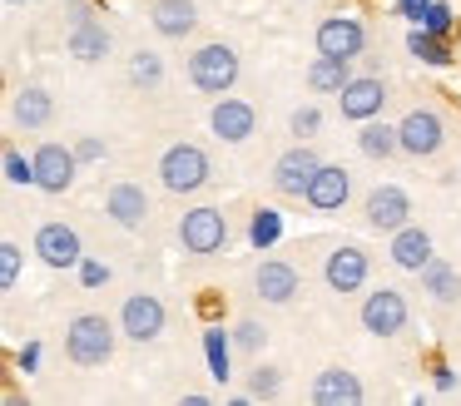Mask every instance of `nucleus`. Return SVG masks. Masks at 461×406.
<instances>
[{
	"instance_id": "nucleus-40",
	"label": "nucleus",
	"mask_w": 461,
	"mask_h": 406,
	"mask_svg": "<svg viewBox=\"0 0 461 406\" xmlns=\"http://www.w3.org/2000/svg\"><path fill=\"white\" fill-rule=\"evenodd\" d=\"M41 356H45V347H41V342L15 347V372H21V376H35V372H41Z\"/></svg>"
},
{
	"instance_id": "nucleus-4",
	"label": "nucleus",
	"mask_w": 461,
	"mask_h": 406,
	"mask_svg": "<svg viewBox=\"0 0 461 406\" xmlns=\"http://www.w3.org/2000/svg\"><path fill=\"white\" fill-rule=\"evenodd\" d=\"M318 277L332 297H357L367 293L372 283V253L357 243V238H318Z\"/></svg>"
},
{
	"instance_id": "nucleus-15",
	"label": "nucleus",
	"mask_w": 461,
	"mask_h": 406,
	"mask_svg": "<svg viewBox=\"0 0 461 406\" xmlns=\"http://www.w3.org/2000/svg\"><path fill=\"white\" fill-rule=\"evenodd\" d=\"M367 20L352 15V10H332V15H322L318 25H312V45H318V55H342V59H357L367 55Z\"/></svg>"
},
{
	"instance_id": "nucleus-10",
	"label": "nucleus",
	"mask_w": 461,
	"mask_h": 406,
	"mask_svg": "<svg viewBox=\"0 0 461 406\" xmlns=\"http://www.w3.org/2000/svg\"><path fill=\"white\" fill-rule=\"evenodd\" d=\"M402 129V158H417V164H427V158H437L441 149H447V114H441L437 104H411L407 114L397 119Z\"/></svg>"
},
{
	"instance_id": "nucleus-33",
	"label": "nucleus",
	"mask_w": 461,
	"mask_h": 406,
	"mask_svg": "<svg viewBox=\"0 0 461 406\" xmlns=\"http://www.w3.org/2000/svg\"><path fill=\"white\" fill-rule=\"evenodd\" d=\"M243 392L253 396V401H273V396H283V372L273 362H249V372H243Z\"/></svg>"
},
{
	"instance_id": "nucleus-39",
	"label": "nucleus",
	"mask_w": 461,
	"mask_h": 406,
	"mask_svg": "<svg viewBox=\"0 0 461 406\" xmlns=\"http://www.w3.org/2000/svg\"><path fill=\"white\" fill-rule=\"evenodd\" d=\"M431 386H437V396L456 392V366H451L447 356H431Z\"/></svg>"
},
{
	"instance_id": "nucleus-24",
	"label": "nucleus",
	"mask_w": 461,
	"mask_h": 406,
	"mask_svg": "<svg viewBox=\"0 0 461 406\" xmlns=\"http://www.w3.org/2000/svg\"><path fill=\"white\" fill-rule=\"evenodd\" d=\"M352 144H357V154L367 164H392V158H402V129H397V119H382V114L362 119Z\"/></svg>"
},
{
	"instance_id": "nucleus-36",
	"label": "nucleus",
	"mask_w": 461,
	"mask_h": 406,
	"mask_svg": "<svg viewBox=\"0 0 461 406\" xmlns=\"http://www.w3.org/2000/svg\"><path fill=\"white\" fill-rule=\"evenodd\" d=\"M75 273H80V287H85V293H100V287H104V283H110V277H114V267L104 263V257L85 253V257H80V267H75Z\"/></svg>"
},
{
	"instance_id": "nucleus-23",
	"label": "nucleus",
	"mask_w": 461,
	"mask_h": 406,
	"mask_svg": "<svg viewBox=\"0 0 461 406\" xmlns=\"http://www.w3.org/2000/svg\"><path fill=\"white\" fill-rule=\"evenodd\" d=\"M431 257H437V243H431V233L417 223V218H411V223H402L397 233H387V263L397 267V273L417 277Z\"/></svg>"
},
{
	"instance_id": "nucleus-34",
	"label": "nucleus",
	"mask_w": 461,
	"mask_h": 406,
	"mask_svg": "<svg viewBox=\"0 0 461 406\" xmlns=\"http://www.w3.org/2000/svg\"><path fill=\"white\" fill-rule=\"evenodd\" d=\"M322 129H328V109H322L318 99L288 109V139H318Z\"/></svg>"
},
{
	"instance_id": "nucleus-1",
	"label": "nucleus",
	"mask_w": 461,
	"mask_h": 406,
	"mask_svg": "<svg viewBox=\"0 0 461 406\" xmlns=\"http://www.w3.org/2000/svg\"><path fill=\"white\" fill-rule=\"evenodd\" d=\"M120 317L110 312H75L65 317V356H70V366H85V372H95V366H110L114 352H120Z\"/></svg>"
},
{
	"instance_id": "nucleus-26",
	"label": "nucleus",
	"mask_w": 461,
	"mask_h": 406,
	"mask_svg": "<svg viewBox=\"0 0 461 406\" xmlns=\"http://www.w3.org/2000/svg\"><path fill=\"white\" fill-rule=\"evenodd\" d=\"M417 283H421V293H427V302H437V307H461V267L447 263L441 253L417 273Z\"/></svg>"
},
{
	"instance_id": "nucleus-19",
	"label": "nucleus",
	"mask_w": 461,
	"mask_h": 406,
	"mask_svg": "<svg viewBox=\"0 0 461 406\" xmlns=\"http://www.w3.org/2000/svg\"><path fill=\"white\" fill-rule=\"evenodd\" d=\"M55 119V95L41 85V79H25V85L11 89V104H5V129L11 134H41Z\"/></svg>"
},
{
	"instance_id": "nucleus-5",
	"label": "nucleus",
	"mask_w": 461,
	"mask_h": 406,
	"mask_svg": "<svg viewBox=\"0 0 461 406\" xmlns=\"http://www.w3.org/2000/svg\"><path fill=\"white\" fill-rule=\"evenodd\" d=\"M174 233H179V248L189 257H219V253H229V243H233V218L223 203H194L179 213V228H174Z\"/></svg>"
},
{
	"instance_id": "nucleus-13",
	"label": "nucleus",
	"mask_w": 461,
	"mask_h": 406,
	"mask_svg": "<svg viewBox=\"0 0 461 406\" xmlns=\"http://www.w3.org/2000/svg\"><path fill=\"white\" fill-rule=\"evenodd\" d=\"M31 253L41 257L50 273H70L85 257V238H80V228L65 223V218H41V223H35V238H31Z\"/></svg>"
},
{
	"instance_id": "nucleus-32",
	"label": "nucleus",
	"mask_w": 461,
	"mask_h": 406,
	"mask_svg": "<svg viewBox=\"0 0 461 406\" xmlns=\"http://www.w3.org/2000/svg\"><path fill=\"white\" fill-rule=\"evenodd\" d=\"M243 238H249L253 253H268V248L283 238V213H278L273 203H258V208L249 213V233H243Z\"/></svg>"
},
{
	"instance_id": "nucleus-6",
	"label": "nucleus",
	"mask_w": 461,
	"mask_h": 406,
	"mask_svg": "<svg viewBox=\"0 0 461 406\" xmlns=\"http://www.w3.org/2000/svg\"><path fill=\"white\" fill-rule=\"evenodd\" d=\"M357 327L367 337H377V342H397L402 332L411 327V302L407 293H402L397 283H377L362 293L357 302Z\"/></svg>"
},
{
	"instance_id": "nucleus-8",
	"label": "nucleus",
	"mask_w": 461,
	"mask_h": 406,
	"mask_svg": "<svg viewBox=\"0 0 461 406\" xmlns=\"http://www.w3.org/2000/svg\"><path fill=\"white\" fill-rule=\"evenodd\" d=\"M100 208L104 218H110L114 228H124V233H149L154 228V194L140 184V178H114L110 188L100 194Z\"/></svg>"
},
{
	"instance_id": "nucleus-44",
	"label": "nucleus",
	"mask_w": 461,
	"mask_h": 406,
	"mask_svg": "<svg viewBox=\"0 0 461 406\" xmlns=\"http://www.w3.org/2000/svg\"><path fill=\"white\" fill-rule=\"evenodd\" d=\"M5 5H11V10H21V5H31V0H5Z\"/></svg>"
},
{
	"instance_id": "nucleus-42",
	"label": "nucleus",
	"mask_w": 461,
	"mask_h": 406,
	"mask_svg": "<svg viewBox=\"0 0 461 406\" xmlns=\"http://www.w3.org/2000/svg\"><path fill=\"white\" fill-rule=\"evenodd\" d=\"M179 401H184V406H209L213 396H209V392H179Z\"/></svg>"
},
{
	"instance_id": "nucleus-22",
	"label": "nucleus",
	"mask_w": 461,
	"mask_h": 406,
	"mask_svg": "<svg viewBox=\"0 0 461 406\" xmlns=\"http://www.w3.org/2000/svg\"><path fill=\"white\" fill-rule=\"evenodd\" d=\"M203 25L199 15V0H149V30L159 40H169V45H184V40H194Z\"/></svg>"
},
{
	"instance_id": "nucleus-3",
	"label": "nucleus",
	"mask_w": 461,
	"mask_h": 406,
	"mask_svg": "<svg viewBox=\"0 0 461 406\" xmlns=\"http://www.w3.org/2000/svg\"><path fill=\"white\" fill-rule=\"evenodd\" d=\"M184 75H189V85L199 89V95H233V85H239L243 75V50L233 45V40H199V45L184 55Z\"/></svg>"
},
{
	"instance_id": "nucleus-29",
	"label": "nucleus",
	"mask_w": 461,
	"mask_h": 406,
	"mask_svg": "<svg viewBox=\"0 0 461 406\" xmlns=\"http://www.w3.org/2000/svg\"><path fill=\"white\" fill-rule=\"evenodd\" d=\"M357 59H342V55H318L308 59V69H303V85L312 89V95H338L342 85H348L352 75H357Z\"/></svg>"
},
{
	"instance_id": "nucleus-30",
	"label": "nucleus",
	"mask_w": 461,
	"mask_h": 406,
	"mask_svg": "<svg viewBox=\"0 0 461 406\" xmlns=\"http://www.w3.org/2000/svg\"><path fill=\"white\" fill-rule=\"evenodd\" d=\"M0 178H5V188H35V154H25L15 139H5V149H0Z\"/></svg>"
},
{
	"instance_id": "nucleus-45",
	"label": "nucleus",
	"mask_w": 461,
	"mask_h": 406,
	"mask_svg": "<svg viewBox=\"0 0 461 406\" xmlns=\"http://www.w3.org/2000/svg\"><path fill=\"white\" fill-rule=\"evenodd\" d=\"M293 5H322V0H293Z\"/></svg>"
},
{
	"instance_id": "nucleus-17",
	"label": "nucleus",
	"mask_w": 461,
	"mask_h": 406,
	"mask_svg": "<svg viewBox=\"0 0 461 406\" xmlns=\"http://www.w3.org/2000/svg\"><path fill=\"white\" fill-rule=\"evenodd\" d=\"M258 124H263L258 104L243 99V95H219L213 109H209V134L219 139V144H229V149H243L253 134H258Z\"/></svg>"
},
{
	"instance_id": "nucleus-35",
	"label": "nucleus",
	"mask_w": 461,
	"mask_h": 406,
	"mask_svg": "<svg viewBox=\"0 0 461 406\" xmlns=\"http://www.w3.org/2000/svg\"><path fill=\"white\" fill-rule=\"evenodd\" d=\"M21 263H25L21 238L5 233V238H0V287H5V293H15V283H21Z\"/></svg>"
},
{
	"instance_id": "nucleus-41",
	"label": "nucleus",
	"mask_w": 461,
	"mask_h": 406,
	"mask_svg": "<svg viewBox=\"0 0 461 406\" xmlns=\"http://www.w3.org/2000/svg\"><path fill=\"white\" fill-rule=\"evenodd\" d=\"M427 30H437V35H451L456 30V15H451V5H431V15H427Z\"/></svg>"
},
{
	"instance_id": "nucleus-21",
	"label": "nucleus",
	"mask_w": 461,
	"mask_h": 406,
	"mask_svg": "<svg viewBox=\"0 0 461 406\" xmlns=\"http://www.w3.org/2000/svg\"><path fill=\"white\" fill-rule=\"evenodd\" d=\"M308 401H318V406H357V401H367V386H362V376L352 372L348 362H328V366L312 372Z\"/></svg>"
},
{
	"instance_id": "nucleus-7",
	"label": "nucleus",
	"mask_w": 461,
	"mask_h": 406,
	"mask_svg": "<svg viewBox=\"0 0 461 406\" xmlns=\"http://www.w3.org/2000/svg\"><path fill=\"white\" fill-rule=\"evenodd\" d=\"M318 168H322V154L312 149V139H293V144L273 158L268 188L283 198V203H303L308 188H312V178H318Z\"/></svg>"
},
{
	"instance_id": "nucleus-16",
	"label": "nucleus",
	"mask_w": 461,
	"mask_h": 406,
	"mask_svg": "<svg viewBox=\"0 0 461 406\" xmlns=\"http://www.w3.org/2000/svg\"><path fill=\"white\" fill-rule=\"evenodd\" d=\"M80 154H75V144H60V139H41L35 144V188H41L45 198H60L75 188V178H80Z\"/></svg>"
},
{
	"instance_id": "nucleus-14",
	"label": "nucleus",
	"mask_w": 461,
	"mask_h": 406,
	"mask_svg": "<svg viewBox=\"0 0 461 406\" xmlns=\"http://www.w3.org/2000/svg\"><path fill=\"white\" fill-rule=\"evenodd\" d=\"M249 287L263 307H293L303 297V267L293 257H258L249 273Z\"/></svg>"
},
{
	"instance_id": "nucleus-28",
	"label": "nucleus",
	"mask_w": 461,
	"mask_h": 406,
	"mask_svg": "<svg viewBox=\"0 0 461 406\" xmlns=\"http://www.w3.org/2000/svg\"><path fill=\"white\" fill-rule=\"evenodd\" d=\"M233 327H223V322H209L203 327V362H209V376L219 386H229L233 382Z\"/></svg>"
},
{
	"instance_id": "nucleus-20",
	"label": "nucleus",
	"mask_w": 461,
	"mask_h": 406,
	"mask_svg": "<svg viewBox=\"0 0 461 406\" xmlns=\"http://www.w3.org/2000/svg\"><path fill=\"white\" fill-rule=\"evenodd\" d=\"M65 55L75 65H104L114 55V30L100 20V10H85L80 20L65 25Z\"/></svg>"
},
{
	"instance_id": "nucleus-25",
	"label": "nucleus",
	"mask_w": 461,
	"mask_h": 406,
	"mask_svg": "<svg viewBox=\"0 0 461 406\" xmlns=\"http://www.w3.org/2000/svg\"><path fill=\"white\" fill-rule=\"evenodd\" d=\"M124 79H130V89H140V95H159L164 79H169L164 50L159 45H134L130 55H124Z\"/></svg>"
},
{
	"instance_id": "nucleus-37",
	"label": "nucleus",
	"mask_w": 461,
	"mask_h": 406,
	"mask_svg": "<svg viewBox=\"0 0 461 406\" xmlns=\"http://www.w3.org/2000/svg\"><path fill=\"white\" fill-rule=\"evenodd\" d=\"M75 154H80V164H100V158H110V139H100V134H75Z\"/></svg>"
},
{
	"instance_id": "nucleus-43",
	"label": "nucleus",
	"mask_w": 461,
	"mask_h": 406,
	"mask_svg": "<svg viewBox=\"0 0 461 406\" xmlns=\"http://www.w3.org/2000/svg\"><path fill=\"white\" fill-rule=\"evenodd\" d=\"M223 406H253V396L249 392H229V396H223Z\"/></svg>"
},
{
	"instance_id": "nucleus-9",
	"label": "nucleus",
	"mask_w": 461,
	"mask_h": 406,
	"mask_svg": "<svg viewBox=\"0 0 461 406\" xmlns=\"http://www.w3.org/2000/svg\"><path fill=\"white\" fill-rule=\"evenodd\" d=\"M120 332L130 337L134 347H154L164 332H169V307H164L159 293H149V287H134V293L120 297Z\"/></svg>"
},
{
	"instance_id": "nucleus-11",
	"label": "nucleus",
	"mask_w": 461,
	"mask_h": 406,
	"mask_svg": "<svg viewBox=\"0 0 461 406\" xmlns=\"http://www.w3.org/2000/svg\"><path fill=\"white\" fill-rule=\"evenodd\" d=\"M411 213H417V203H411V194L402 184H372L357 203V223L382 238L397 233L402 223H411Z\"/></svg>"
},
{
	"instance_id": "nucleus-2",
	"label": "nucleus",
	"mask_w": 461,
	"mask_h": 406,
	"mask_svg": "<svg viewBox=\"0 0 461 406\" xmlns=\"http://www.w3.org/2000/svg\"><path fill=\"white\" fill-rule=\"evenodd\" d=\"M154 178H159L164 194L194 198L219 178V164H213V154L199 144V139H179V144H169L159 158H154Z\"/></svg>"
},
{
	"instance_id": "nucleus-27",
	"label": "nucleus",
	"mask_w": 461,
	"mask_h": 406,
	"mask_svg": "<svg viewBox=\"0 0 461 406\" xmlns=\"http://www.w3.org/2000/svg\"><path fill=\"white\" fill-rule=\"evenodd\" d=\"M407 55L417 65H431V69H451L456 65V50H451V35H437L427 25H411L407 30Z\"/></svg>"
},
{
	"instance_id": "nucleus-38",
	"label": "nucleus",
	"mask_w": 461,
	"mask_h": 406,
	"mask_svg": "<svg viewBox=\"0 0 461 406\" xmlns=\"http://www.w3.org/2000/svg\"><path fill=\"white\" fill-rule=\"evenodd\" d=\"M431 5H437V0H392V15L407 20V25H427Z\"/></svg>"
},
{
	"instance_id": "nucleus-31",
	"label": "nucleus",
	"mask_w": 461,
	"mask_h": 406,
	"mask_svg": "<svg viewBox=\"0 0 461 406\" xmlns=\"http://www.w3.org/2000/svg\"><path fill=\"white\" fill-rule=\"evenodd\" d=\"M263 347H268V322H263V317H253V312L233 317V352H239L243 362H258Z\"/></svg>"
},
{
	"instance_id": "nucleus-18",
	"label": "nucleus",
	"mask_w": 461,
	"mask_h": 406,
	"mask_svg": "<svg viewBox=\"0 0 461 406\" xmlns=\"http://www.w3.org/2000/svg\"><path fill=\"white\" fill-rule=\"evenodd\" d=\"M332 104H338V114L348 119V124L377 119L382 109L392 104V79H387V75H352L348 85L332 95Z\"/></svg>"
},
{
	"instance_id": "nucleus-12",
	"label": "nucleus",
	"mask_w": 461,
	"mask_h": 406,
	"mask_svg": "<svg viewBox=\"0 0 461 406\" xmlns=\"http://www.w3.org/2000/svg\"><path fill=\"white\" fill-rule=\"evenodd\" d=\"M303 203H308L318 218L352 213V203H357V174H352L348 164H338V158H322V168H318V178H312V188H308Z\"/></svg>"
}]
</instances>
